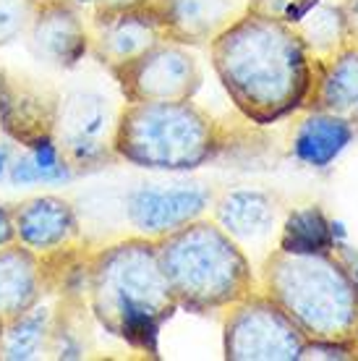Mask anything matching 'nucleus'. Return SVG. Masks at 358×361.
Returning <instances> with one entry per match:
<instances>
[{
    "mask_svg": "<svg viewBox=\"0 0 358 361\" xmlns=\"http://www.w3.org/2000/svg\"><path fill=\"white\" fill-rule=\"evenodd\" d=\"M296 32L309 47L311 58H327L348 42L340 3H332V0H319L296 24Z\"/></svg>",
    "mask_w": 358,
    "mask_h": 361,
    "instance_id": "obj_22",
    "label": "nucleus"
},
{
    "mask_svg": "<svg viewBox=\"0 0 358 361\" xmlns=\"http://www.w3.org/2000/svg\"><path fill=\"white\" fill-rule=\"evenodd\" d=\"M209 209L212 220L243 249L267 244L272 231L278 228V197L261 189L223 191L220 197H215Z\"/></svg>",
    "mask_w": 358,
    "mask_h": 361,
    "instance_id": "obj_17",
    "label": "nucleus"
},
{
    "mask_svg": "<svg viewBox=\"0 0 358 361\" xmlns=\"http://www.w3.org/2000/svg\"><path fill=\"white\" fill-rule=\"evenodd\" d=\"M342 11V24H345V37L348 42L358 45V0H338Z\"/></svg>",
    "mask_w": 358,
    "mask_h": 361,
    "instance_id": "obj_25",
    "label": "nucleus"
},
{
    "mask_svg": "<svg viewBox=\"0 0 358 361\" xmlns=\"http://www.w3.org/2000/svg\"><path fill=\"white\" fill-rule=\"evenodd\" d=\"M316 3L319 0H249V13L278 18V21H285L290 27H296Z\"/></svg>",
    "mask_w": 358,
    "mask_h": 361,
    "instance_id": "obj_24",
    "label": "nucleus"
},
{
    "mask_svg": "<svg viewBox=\"0 0 358 361\" xmlns=\"http://www.w3.org/2000/svg\"><path fill=\"white\" fill-rule=\"evenodd\" d=\"M55 309L37 304L27 314L6 322L0 338V361L42 359L55 341Z\"/></svg>",
    "mask_w": 358,
    "mask_h": 361,
    "instance_id": "obj_19",
    "label": "nucleus"
},
{
    "mask_svg": "<svg viewBox=\"0 0 358 361\" xmlns=\"http://www.w3.org/2000/svg\"><path fill=\"white\" fill-rule=\"evenodd\" d=\"M63 94L29 73L3 68L0 76V131L21 149L55 142Z\"/></svg>",
    "mask_w": 358,
    "mask_h": 361,
    "instance_id": "obj_9",
    "label": "nucleus"
},
{
    "mask_svg": "<svg viewBox=\"0 0 358 361\" xmlns=\"http://www.w3.org/2000/svg\"><path fill=\"white\" fill-rule=\"evenodd\" d=\"M0 76H3V66H0Z\"/></svg>",
    "mask_w": 358,
    "mask_h": 361,
    "instance_id": "obj_30",
    "label": "nucleus"
},
{
    "mask_svg": "<svg viewBox=\"0 0 358 361\" xmlns=\"http://www.w3.org/2000/svg\"><path fill=\"white\" fill-rule=\"evenodd\" d=\"M110 147L116 160L142 171L188 173L215 163L228 134L194 99L123 102Z\"/></svg>",
    "mask_w": 358,
    "mask_h": 361,
    "instance_id": "obj_4",
    "label": "nucleus"
},
{
    "mask_svg": "<svg viewBox=\"0 0 358 361\" xmlns=\"http://www.w3.org/2000/svg\"><path fill=\"white\" fill-rule=\"evenodd\" d=\"M206 53L223 92L249 123L275 126L304 110L314 58L296 27L246 11Z\"/></svg>",
    "mask_w": 358,
    "mask_h": 361,
    "instance_id": "obj_1",
    "label": "nucleus"
},
{
    "mask_svg": "<svg viewBox=\"0 0 358 361\" xmlns=\"http://www.w3.org/2000/svg\"><path fill=\"white\" fill-rule=\"evenodd\" d=\"M123 102L194 99L204 84V71L188 45L160 39L136 58L108 68Z\"/></svg>",
    "mask_w": 358,
    "mask_h": 361,
    "instance_id": "obj_7",
    "label": "nucleus"
},
{
    "mask_svg": "<svg viewBox=\"0 0 358 361\" xmlns=\"http://www.w3.org/2000/svg\"><path fill=\"white\" fill-rule=\"evenodd\" d=\"M16 241L13 238V217H11V204L0 202V246Z\"/></svg>",
    "mask_w": 358,
    "mask_h": 361,
    "instance_id": "obj_26",
    "label": "nucleus"
},
{
    "mask_svg": "<svg viewBox=\"0 0 358 361\" xmlns=\"http://www.w3.org/2000/svg\"><path fill=\"white\" fill-rule=\"evenodd\" d=\"M13 238L39 257H63L79 249L81 217L71 199L58 194H37L11 204Z\"/></svg>",
    "mask_w": 358,
    "mask_h": 361,
    "instance_id": "obj_11",
    "label": "nucleus"
},
{
    "mask_svg": "<svg viewBox=\"0 0 358 361\" xmlns=\"http://www.w3.org/2000/svg\"><path fill=\"white\" fill-rule=\"evenodd\" d=\"M358 126L324 110H301L290 136V154L306 168H330L356 139Z\"/></svg>",
    "mask_w": 358,
    "mask_h": 361,
    "instance_id": "obj_18",
    "label": "nucleus"
},
{
    "mask_svg": "<svg viewBox=\"0 0 358 361\" xmlns=\"http://www.w3.org/2000/svg\"><path fill=\"white\" fill-rule=\"evenodd\" d=\"M90 24V55L105 68L125 63L165 37L160 18L144 6L125 11H94Z\"/></svg>",
    "mask_w": 358,
    "mask_h": 361,
    "instance_id": "obj_13",
    "label": "nucleus"
},
{
    "mask_svg": "<svg viewBox=\"0 0 358 361\" xmlns=\"http://www.w3.org/2000/svg\"><path fill=\"white\" fill-rule=\"evenodd\" d=\"M246 11L249 0H168L157 18L168 39L188 47H206Z\"/></svg>",
    "mask_w": 358,
    "mask_h": 361,
    "instance_id": "obj_16",
    "label": "nucleus"
},
{
    "mask_svg": "<svg viewBox=\"0 0 358 361\" xmlns=\"http://www.w3.org/2000/svg\"><path fill=\"white\" fill-rule=\"evenodd\" d=\"M215 191L204 183H139L125 194L123 212L134 233L162 238L204 217Z\"/></svg>",
    "mask_w": 358,
    "mask_h": 361,
    "instance_id": "obj_10",
    "label": "nucleus"
},
{
    "mask_svg": "<svg viewBox=\"0 0 358 361\" xmlns=\"http://www.w3.org/2000/svg\"><path fill=\"white\" fill-rule=\"evenodd\" d=\"M3 327H6V322H3V319H0V338H3Z\"/></svg>",
    "mask_w": 358,
    "mask_h": 361,
    "instance_id": "obj_29",
    "label": "nucleus"
},
{
    "mask_svg": "<svg viewBox=\"0 0 358 361\" xmlns=\"http://www.w3.org/2000/svg\"><path fill=\"white\" fill-rule=\"evenodd\" d=\"M27 45L42 66L71 71L90 55V24L68 0H42L27 32Z\"/></svg>",
    "mask_w": 358,
    "mask_h": 361,
    "instance_id": "obj_12",
    "label": "nucleus"
},
{
    "mask_svg": "<svg viewBox=\"0 0 358 361\" xmlns=\"http://www.w3.org/2000/svg\"><path fill=\"white\" fill-rule=\"evenodd\" d=\"M8 165H11V149L8 145H0V180L8 176Z\"/></svg>",
    "mask_w": 358,
    "mask_h": 361,
    "instance_id": "obj_28",
    "label": "nucleus"
},
{
    "mask_svg": "<svg viewBox=\"0 0 358 361\" xmlns=\"http://www.w3.org/2000/svg\"><path fill=\"white\" fill-rule=\"evenodd\" d=\"M116 118L118 108L99 92L76 90L63 97L55 142L73 171H97L116 160L110 147Z\"/></svg>",
    "mask_w": 358,
    "mask_h": 361,
    "instance_id": "obj_8",
    "label": "nucleus"
},
{
    "mask_svg": "<svg viewBox=\"0 0 358 361\" xmlns=\"http://www.w3.org/2000/svg\"><path fill=\"white\" fill-rule=\"evenodd\" d=\"M76 176L68 160L63 157L58 142L21 149L18 157H11L8 178L16 186H37V183H61Z\"/></svg>",
    "mask_w": 358,
    "mask_h": 361,
    "instance_id": "obj_21",
    "label": "nucleus"
},
{
    "mask_svg": "<svg viewBox=\"0 0 358 361\" xmlns=\"http://www.w3.org/2000/svg\"><path fill=\"white\" fill-rule=\"evenodd\" d=\"M84 290L90 314L105 333L157 356L162 327L178 312V304L154 238L134 233L92 249L84 259Z\"/></svg>",
    "mask_w": 358,
    "mask_h": 361,
    "instance_id": "obj_2",
    "label": "nucleus"
},
{
    "mask_svg": "<svg viewBox=\"0 0 358 361\" xmlns=\"http://www.w3.org/2000/svg\"><path fill=\"white\" fill-rule=\"evenodd\" d=\"M50 293V259L18 241L0 246V319L11 322Z\"/></svg>",
    "mask_w": 358,
    "mask_h": 361,
    "instance_id": "obj_14",
    "label": "nucleus"
},
{
    "mask_svg": "<svg viewBox=\"0 0 358 361\" xmlns=\"http://www.w3.org/2000/svg\"><path fill=\"white\" fill-rule=\"evenodd\" d=\"M306 335L264 293L254 290L225 312L223 356L228 361H298Z\"/></svg>",
    "mask_w": 358,
    "mask_h": 361,
    "instance_id": "obj_6",
    "label": "nucleus"
},
{
    "mask_svg": "<svg viewBox=\"0 0 358 361\" xmlns=\"http://www.w3.org/2000/svg\"><path fill=\"white\" fill-rule=\"evenodd\" d=\"M259 290L296 322L306 341L358 343V280L338 249L322 254L272 249L259 267Z\"/></svg>",
    "mask_w": 358,
    "mask_h": 361,
    "instance_id": "obj_3",
    "label": "nucleus"
},
{
    "mask_svg": "<svg viewBox=\"0 0 358 361\" xmlns=\"http://www.w3.org/2000/svg\"><path fill=\"white\" fill-rule=\"evenodd\" d=\"M275 249L293 254H322L338 249L335 238V223L324 215L322 207L306 204L288 212L280 226V238Z\"/></svg>",
    "mask_w": 358,
    "mask_h": 361,
    "instance_id": "obj_20",
    "label": "nucleus"
},
{
    "mask_svg": "<svg viewBox=\"0 0 358 361\" xmlns=\"http://www.w3.org/2000/svg\"><path fill=\"white\" fill-rule=\"evenodd\" d=\"M42 0H0V50L27 37Z\"/></svg>",
    "mask_w": 358,
    "mask_h": 361,
    "instance_id": "obj_23",
    "label": "nucleus"
},
{
    "mask_svg": "<svg viewBox=\"0 0 358 361\" xmlns=\"http://www.w3.org/2000/svg\"><path fill=\"white\" fill-rule=\"evenodd\" d=\"M94 11H125L142 6V0H92Z\"/></svg>",
    "mask_w": 358,
    "mask_h": 361,
    "instance_id": "obj_27",
    "label": "nucleus"
},
{
    "mask_svg": "<svg viewBox=\"0 0 358 361\" xmlns=\"http://www.w3.org/2000/svg\"><path fill=\"white\" fill-rule=\"evenodd\" d=\"M304 110H324L358 126V45L345 42L327 58H314Z\"/></svg>",
    "mask_w": 358,
    "mask_h": 361,
    "instance_id": "obj_15",
    "label": "nucleus"
},
{
    "mask_svg": "<svg viewBox=\"0 0 358 361\" xmlns=\"http://www.w3.org/2000/svg\"><path fill=\"white\" fill-rule=\"evenodd\" d=\"M157 254L178 312L223 314L259 290L246 249L206 215L157 238Z\"/></svg>",
    "mask_w": 358,
    "mask_h": 361,
    "instance_id": "obj_5",
    "label": "nucleus"
}]
</instances>
